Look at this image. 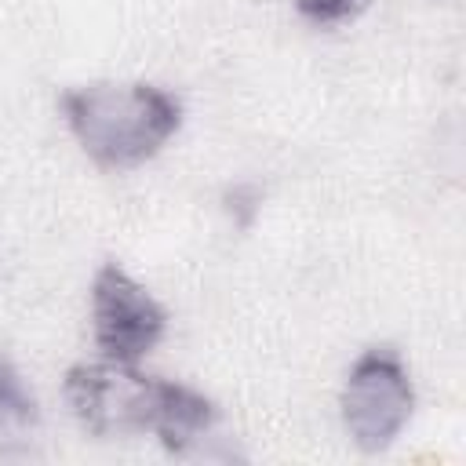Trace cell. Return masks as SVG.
Instances as JSON below:
<instances>
[{
  "label": "cell",
  "mask_w": 466,
  "mask_h": 466,
  "mask_svg": "<svg viewBox=\"0 0 466 466\" xmlns=\"http://www.w3.org/2000/svg\"><path fill=\"white\" fill-rule=\"evenodd\" d=\"M167 328L164 306L116 262H106L91 280V335L106 360H142Z\"/></svg>",
  "instance_id": "4"
},
{
  "label": "cell",
  "mask_w": 466,
  "mask_h": 466,
  "mask_svg": "<svg viewBox=\"0 0 466 466\" xmlns=\"http://www.w3.org/2000/svg\"><path fill=\"white\" fill-rule=\"evenodd\" d=\"M58 109L80 149L102 171H131L153 160L182 127V102L157 84L66 87Z\"/></svg>",
  "instance_id": "2"
},
{
  "label": "cell",
  "mask_w": 466,
  "mask_h": 466,
  "mask_svg": "<svg viewBox=\"0 0 466 466\" xmlns=\"http://www.w3.org/2000/svg\"><path fill=\"white\" fill-rule=\"evenodd\" d=\"M66 404L76 422L95 437L153 433L164 451L182 455L215 422L218 408L211 397L186 382L142 375L131 364H73L62 382Z\"/></svg>",
  "instance_id": "1"
},
{
  "label": "cell",
  "mask_w": 466,
  "mask_h": 466,
  "mask_svg": "<svg viewBox=\"0 0 466 466\" xmlns=\"http://www.w3.org/2000/svg\"><path fill=\"white\" fill-rule=\"evenodd\" d=\"M36 419H40V404L25 375L0 357V426H33Z\"/></svg>",
  "instance_id": "5"
},
{
  "label": "cell",
  "mask_w": 466,
  "mask_h": 466,
  "mask_svg": "<svg viewBox=\"0 0 466 466\" xmlns=\"http://www.w3.org/2000/svg\"><path fill=\"white\" fill-rule=\"evenodd\" d=\"M291 7L309 25H342L353 22L368 7V0H291Z\"/></svg>",
  "instance_id": "6"
},
{
  "label": "cell",
  "mask_w": 466,
  "mask_h": 466,
  "mask_svg": "<svg viewBox=\"0 0 466 466\" xmlns=\"http://www.w3.org/2000/svg\"><path fill=\"white\" fill-rule=\"evenodd\" d=\"M415 411V386L393 346H368L342 382V426L360 451H386Z\"/></svg>",
  "instance_id": "3"
}]
</instances>
